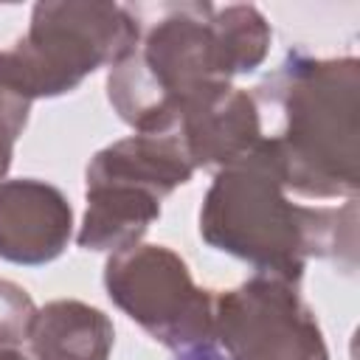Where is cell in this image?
<instances>
[{"mask_svg": "<svg viewBox=\"0 0 360 360\" xmlns=\"http://www.w3.org/2000/svg\"><path fill=\"white\" fill-rule=\"evenodd\" d=\"M135 48L110 68L107 98L135 132H174L180 115L233 76L256 70L273 31L256 6H146Z\"/></svg>", "mask_w": 360, "mask_h": 360, "instance_id": "cell-1", "label": "cell"}, {"mask_svg": "<svg viewBox=\"0 0 360 360\" xmlns=\"http://www.w3.org/2000/svg\"><path fill=\"white\" fill-rule=\"evenodd\" d=\"M360 65L290 51L250 93L267 112L262 152L284 188L312 200H354L360 188Z\"/></svg>", "mask_w": 360, "mask_h": 360, "instance_id": "cell-2", "label": "cell"}, {"mask_svg": "<svg viewBox=\"0 0 360 360\" xmlns=\"http://www.w3.org/2000/svg\"><path fill=\"white\" fill-rule=\"evenodd\" d=\"M200 236L267 273L298 284L307 259H332L346 273L357 264V197L343 205H301L259 146L219 169L200 208Z\"/></svg>", "mask_w": 360, "mask_h": 360, "instance_id": "cell-3", "label": "cell"}, {"mask_svg": "<svg viewBox=\"0 0 360 360\" xmlns=\"http://www.w3.org/2000/svg\"><path fill=\"white\" fill-rule=\"evenodd\" d=\"M141 22L118 3H37L25 37L0 51V79L22 98L76 90L98 68L118 65L138 42Z\"/></svg>", "mask_w": 360, "mask_h": 360, "instance_id": "cell-4", "label": "cell"}, {"mask_svg": "<svg viewBox=\"0 0 360 360\" xmlns=\"http://www.w3.org/2000/svg\"><path fill=\"white\" fill-rule=\"evenodd\" d=\"M110 301L152 340L183 352L214 340V295L166 245H132L104 264Z\"/></svg>", "mask_w": 360, "mask_h": 360, "instance_id": "cell-5", "label": "cell"}, {"mask_svg": "<svg viewBox=\"0 0 360 360\" xmlns=\"http://www.w3.org/2000/svg\"><path fill=\"white\" fill-rule=\"evenodd\" d=\"M214 340L228 360H329L298 284L267 273L214 295Z\"/></svg>", "mask_w": 360, "mask_h": 360, "instance_id": "cell-6", "label": "cell"}, {"mask_svg": "<svg viewBox=\"0 0 360 360\" xmlns=\"http://www.w3.org/2000/svg\"><path fill=\"white\" fill-rule=\"evenodd\" d=\"M73 208L68 197L34 177L0 183V259L14 264H48L68 248Z\"/></svg>", "mask_w": 360, "mask_h": 360, "instance_id": "cell-7", "label": "cell"}, {"mask_svg": "<svg viewBox=\"0 0 360 360\" xmlns=\"http://www.w3.org/2000/svg\"><path fill=\"white\" fill-rule=\"evenodd\" d=\"M174 132L194 169H225L248 158L264 138L262 115L250 93L225 84L194 101Z\"/></svg>", "mask_w": 360, "mask_h": 360, "instance_id": "cell-8", "label": "cell"}, {"mask_svg": "<svg viewBox=\"0 0 360 360\" xmlns=\"http://www.w3.org/2000/svg\"><path fill=\"white\" fill-rule=\"evenodd\" d=\"M84 183L87 208L76 236L84 250H127L138 245L146 228L160 217L163 200L135 183L115 177H87Z\"/></svg>", "mask_w": 360, "mask_h": 360, "instance_id": "cell-9", "label": "cell"}, {"mask_svg": "<svg viewBox=\"0 0 360 360\" xmlns=\"http://www.w3.org/2000/svg\"><path fill=\"white\" fill-rule=\"evenodd\" d=\"M197 169L191 166L177 132H135L121 138L87 163V177H115L135 183L160 200L186 186Z\"/></svg>", "mask_w": 360, "mask_h": 360, "instance_id": "cell-10", "label": "cell"}, {"mask_svg": "<svg viewBox=\"0 0 360 360\" xmlns=\"http://www.w3.org/2000/svg\"><path fill=\"white\" fill-rule=\"evenodd\" d=\"M25 340L37 360H110L115 326L101 309L59 298L37 307Z\"/></svg>", "mask_w": 360, "mask_h": 360, "instance_id": "cell-11", "label": "cell"}, {"mask_svg": "<svg viewBox=\"0 0 360 360\" xmlns=\"http://www.w3.org/2000/svg\"><path fill=\"white\" fill-rule=\"evenodd\" d=\"M37 312V304L31 301V295L8 281L0 278V343H22L31 326V318Z\"/></svg>", "mask_w": 360, "mask_h": 360, "instance_id": "cell-12", "label": "cell"}, {"mask_svg": "<svg viewBox=\"0 0 360 360\" xmlns=\"http://www.w3.org/2000/svg\"><path fill=\"white\" fill-rule=\"evenodd\" d=\"M28 112H31V101L17 96L3 79H0V183L11 166L14 158V143L22 135L25 124H28Z\"/></svg>", "mask_w": 360, "mask_h": 360, "instance_id": "cell-13", "label": "cell"}, {"mask_svg": "<svg viewBox=\"0 0 360 360\" xmlns=\"http://www.w3.org/2000/svg\"><path fill=\"white\" fill-rule=\"evenodd\" d=\"M177 360H228V357L219 352V346L214 340H205V343H197V346L177 352Z\"/></svg>", "mask_w": 360, "mask_h": 360, "instance_id": "cell-14", "label": "cell"}, {"mask_svg": "<svg viewBox=\"0 0 360 360\" xmlns=\"http://www.w3.org/2000/svg\"><path fill=\"white\" fill-rule=\"evenodd\" d=\"M0 360H28V354L17 343H0Z\"/></svg>", "mask_w": 360, "mask_h": 360, "instance_id": "cell-15", "label": "cell"}]
</instances>
